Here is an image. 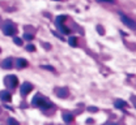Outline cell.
<instances>
[{
    "mask_svg": "<svg viewBox=\"0 0 136 125\" xmlns=\"http://www.w3.org/2000/svg\"><path fill=\"white\" fill-rule=\"evenodd\" d=\"M66 20H67V16H64V15L58 16V17H56V24H58V25H62Z\"/></svg>",
    "mask_w": 136,
    "mask_h": 125,
    "instance_id": "9c48e42d",
    "label": "cell"
},
{
    "mask_svg": "<svg viewBox=\"0 0 136 125\" xmlns=\"http://www.w3.org/2000/svg\"><path fill=\"white\" fill-rule=\"evenodd\" d=\"M3 31H4V34L8 35V36H9V35H15V34H16V29H15V27H13L11 24H8V25L4 26Z\"/></svg>",
    "mask_w": 136,
    "mask_h": 125,
    "instance_id": "7a4b0ae2",
    "label": "cell"
},
{
    "mask_svg": "<svg viewBox=\"0 0 136 125\" xmlns=\"http://www.w3.org/2000/svg\"><path fill=\"white\" fill-rule=\"evenodd\" d=\"M43 102H45V99H43L42 96H41V95L38 94V95H35L34 98H33V100H31V104H33L34 107H39V106L42 104Z\"/></svg>",
    "mask_w": 136,
    "mask_h": 125,
    "instance_id": "3957f363",
    "label": "cell"
},
{
    "mask_svg": "<svg viewBox=\"0 0 136 125\" xmlns=\"http://www.w3.org/2000/svg\"><path fill=\"white\" fill-rule=\"evenodd\" d=\"M7 81H9L8 86H11V87H16L17 83H19V80H17L16 76H9V77H7Z\"/></svg>",
    "mask_w": 136,
    "mask_h": 125,
    "instance_id": "277c9868",
    "label": "cell"
},
{
    "mask_svg": "<svg viewBox=\"0 0 136 125\" xmlns=\"http://www.w3.org/2000/svg\"><path fill=\"white\" fill-rule=\"evenodd\" d=\"M39 107L42 108V109H48V108H51V107H52V104H51V103H46V102H43V103L41 104Z\"/></svg>",
    "mask_w": 136,
    "mask_h": 125,
    "instance_id": "4fadbf2b",
    "label": "cell"
},
{
    "mask_svg": "<svg viewBox=\"0 0 136 125\" xmlns=\"http://www.w3.org/2000/svg\"><path fill=\"white\" fill-rule=\"evenodd\" d=\"M15 43H16L17 46H22V40H21L20 38H15Z\"/></svg>",
    "mask_w": 136,
    "mask_h": 125,
    "instance_id": "ac0fdd59",
    "label": "cell"
},
{
    "mask_svg": "<svg viewBox=\"0 0 136 125\" xmlns=\"http://www.w3.org/2000/svg\"><path fill=\"white\" fill-rule=\"evenodd\" d=\"M0 98H1V100H4V102H9L11 98H12V95L8 91H1L0 92Z\"/></svg>",
    "mask_w": 136,
    "mask_h": 125,
    "instance_id": "5b68a950",
    "label": "cell"
},
{
    "mask_svg": "<svg viewBox=\"0 0 136 125\" xmlns=\"http://www.w3.org/2000/svg\"><path fill=\"white\" fill-rule=\"evenodd\" d=\"M41 68H42V69H47V71H50V72H54V71H55L52 67H48V65H41Z\"/></svg>",
    "mask_w": 136,
    "mask_h": 125,
    "instance_id": "e0dca14e",
    "label": "cell"
},
{
    "mask_svg": "<svg viewBox=\"0 0 136 125\" xmlns=\"http://www.w3.org/2000/svg\"><path fill=\"white\" fill-rule=\"evenodd\" d=\"M3 68L4 69H11L12 68V59H5L3 61Z\"/></svg>",
    "mask_w": 136,
    "mask_h": 125,
    "instance_id": "ba28073f",
    "label": "cell"
},
{
    "mask_svg": "<svg viewBox=\"0 0 136 125\" xmlns=\"http://www.w3.org/2000/svg\"><path fill=\"white\" fill-rule=\"evenodd\" d=\"M89 111H92V112H97V108H94V107H90Z\"/></svg>",
    "mask_w": 136,
    "mask_h": 125,
    "instance_id": "44dd1931",
    "label": "cell"
},
{
    "mask_svg": "<svg viewBox=\"0 0 136 125\" xmlns=\"http://www.w3.org/2000/svg\"><path fill=\"white\" fill-rule=\"evenodd\" d=\"M8 125H20V124H19V121H17V120L9 117V119H8Z\"/></svg>",
    "mask_w": 136,
    "mask_h": 125,
    "instance_id": "9a60e30c",
    "label": "cell"
},
{
    "mask_svg": "<svg viewBox=\"0 0 136 125\" xmlns=\"http://www.w3.org/2000/svg\"><path fill=\"white\" fill-rule=\"evenodd\" d=\"M24 38H25L26 40H31V39H33V35H30V34H25V35H24Z\"/></svg>",
    "mask_w": 136,
    "mask_h": 125,
    "instance_id": "ffe728a7",
    "label": "cell"
},
{
    "mask_svg": "<svg viewBox=\"0 0 136 125\" xmlns=\"http://www.w3.org/2000/svg\"><path fill=\"white\" fill-rule=\"evenodd\" d=\"M60 98H64V96H67V91L66 90H59V94H58Z\"/></svg>",
    "mask_w": 136,
    "mask_h": 125,
    "instance_id": "2e32d148",
    "label": "cell"
},
{
    "mask_svg": "<svg viewBox=\"0 0 136 125\" xmlns=\"http://www.w3.org/2000/svg\"><path fill=\"white\" fill-rule=\"evenodd\" d=\"M26 50H28V51H33V52H34V51H35V47H34L33 44H29L28 47H26Z\"/></svg>",
    "mask_w": 136,
    "mask_h": 125,
    "instance_id": "d6986e66",
    "label": "cell"
},
{
    "mask_svg": "<svg viewBox=\"0 0 136 125\" xmlns=\"http://www.w3.org/2000/svg\"><path fill=\"white\" fill-rule=\"evenodd\" d=\"M56 1H60V0H56Z\"/></svg>",
    "mask_w": 136,
    "mask_h": 125,
    "instance_id": "603a6c76",
    "label": "cell"
},
{
    "mask_svg": "<svg viewBox=\"0 0 136 125\" xmlns=\"http://www.w3.org/2000/svg\"><path fill=\"white\" fill-rule=\"evenodd\" d=\"M0 51H1V50H0Z\"/></svg>",
    "mask_w": 136,
    "mask_h": 125,
    "instance_id": "cb8c5ba5",
    "label": "cell"
},
{
    "mask_svg": "<svg viewBox=\"0 0 136 125\" xmlns=\"http://www.w3.org/2000/svg\"><path fill=\"white\" fill-rule=\"evenodd\" d=\"M17 68H25V67H28V61H26L25 59H17Z\"/></svg>",
    "mask_w": 136,
    "mask_h": 125,
    "instance_id": "52a82bcc",
    "label": "cell"
},
{
    "mask_svg": "<svg viewBox=\"0 0 136 125\" xmlns=\"http://www.w3.org/2000/svg\"><path fill=\"white\" fill-rule=\"evenodd\" d=\"M31 90H33V86H31V83H29V82L22 83V86H21V89H20L22 95H28Z\"/></svg>",
    "mask_w": 136,
    "mask_h": 125,
    "instance_id": "6da1fadb",
    "label": "cell"
},
{
    "mask_svg": "<svg viewBox=\"0 0 136 125\" xmlns=\"http://www.w3.org/2000/svg\"><path fill=\"white\" fill-rule=\"evenodd\" d=\"M120 17H122V20H123V24H124V25H128L131 29H134V22L131 21L128 17H126L124 15H122V13H120Z\"/></svg>",
    "mask_w": 136,
    "mask_h": 125,
    "instance_id": "8992f818",
    "label": "cell"
},
{
    "mask_svg": "<svg viewBox=\"0 0 136 125\" xmlns=\"http://www.w3.org/2000/svg\"><path fill=\"white\" fill-rule=\"evenodd\" d=\"M72 119H73V116L69 115V113H64V115H63V120H64L66 123H71Z\"/></svg>",
    "mask_w": 136,
    "mask_h": 125,
    "instance_id": "8fae6325",
    "label": "cell"
},
{
    "mask_svg": "<svg viewBox=\"0 0 136 125\" xmlns=\"http://www.w3.org/2000/svg\"><path fill=\"white\" fill-rule=\"evenodd\" d=\"M58 26H59V30H60V33H62V34H69V33H71L68 27L63 26V25H58Z\"/></svg>",
    "mask_w": 136,
    "mask_h": 125,
    "instance_id": "30bf717a",
    "label": "cell"
},
{
    "mask_svg": "<svg viewBox=\"0 0 136 125\" xmlns=\"http://www.w3.org/2000/svg\"><path fill=\"white\" fill-rule=\"evenodd\" d=\"M124 104H126V103H124L123 100H116V102H115V107H116V108H123Z\"/></svg>",
    "mask_w": 136,
    "mask_h": 125,
    "instance_id": "5bb4252c",
    "label": "cell"
},
{
    "mask_svg": "<svg viewBox=\"0 0 136 125\" xmlns=\"http://www.w3.org/2000/svg\"><path fill=\"white\" fill-rule=\"evenodd\" d=\"M109 125H118V124H115V123H113V124H109Z\"/></svg>",
    "mask_w": 136,
    "mask_h": 125,
    "instance_id": "7402d4cb",
    "label": "cell"
},
{
    "mask_svg": "<svg viewBox=\"0 0 136 125\" xmlns=\"http://www.w3.org/2000/svg\"><path fill=\"white\" fill-rule=\"evenodd\" d=\"M68 43H69V46H72V47H75V46L77 44V38H75V36H71V38L68 39Z\"/></svg>",
    "mask_w": 136,
    "mask_h": 125,
    "instance_id": "7c38bea8",
    "label": "cell"
}]
</instances>
